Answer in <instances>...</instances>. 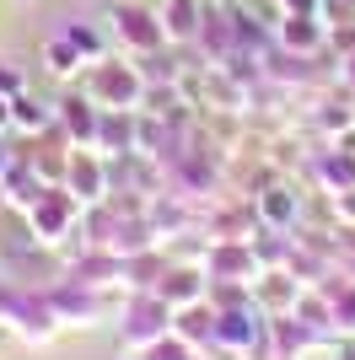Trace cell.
Listing matches in <instances>:
<instances>
[{
    "mask_svg": "<svg viewBox=\"0 0 355 360\" xmlns=\"http://www.w3.org/2000/svg\"><path fill=\"white\" fill-rule=\"evenodd\" d=\"M340 296L344 301H334V323H340V328H355V290L340 285Z\"/></svg>",
    "mask_w": 355,
    "mask_h": 360,
    "instance_id": "5bb4252c",
    "label": "cell"
},
{
    "mask_svg": "<svg viewBox=\"0 0 355 360\" xmlns=\"http://www.w3.org/2000/svg\"><path fill=\"white\" fill-rule=\"evenodd\" d=\"M280 44L291 49V54H301V60H307L312 49L323 44V22H318L312 11H285V16H280Z\"/></svg>",
    "mask_w": 355,
    "mask_h": 360,
    "instance_id": "8992f818",
    "label": "cell"
},
{
    "mask_svg": "<svg viewBox=\"0 0 355 360\" xmlns=\"http://www.w3.org/2000/svg\"><path fill=\"white\" fill-rule=\"evenodd\" d=\"M167 323H173L167 301H162V296H146L140 307H135V317H130L124 349H146V345H156V339H167Z\"/></svg>",
    "mask_w": 355,
    "mask_h": 360,
    "instance_id": "277c9868",
    "label": "cell"
},
{
    "mask_svg": "<svg viewBox=\"0 0 355 360\" xmlns=\"http://www.w3.org/2000/svg\"><path fill=\"white\" fill-rule=\"evenodd\" d=\"M75 205L81 199L70 194V188H44V194L27 205V215H32V231L44 242H59V237H70V221H75Z\"/></svg>",
    "mask_w": 355,
    "mask_h": 360,
    "instance_id": "7a4b0ae2",
    "label": "cell"
},
{
    "mask_svg": "<svg viewBox=\"0 0 355 360\" xmlns=\"http://www.w3.org/2000/svg\"><path fill=\"white\" fill-rule=\"evenodd\" d=\"M199 274L194 269H173V274H162V290H156V296L167 301V307H189V301H199Z\"/></svg>",
    "mask_w": 355,
    "mask_h": 360,
    "instance_id": "9c48e42d",
    "label": "cell"
},
{
    "mask_svg": "<svg viewBox=\"0 0 355 360\" xmlns=\"http://www.w3.org/2000/svg\"><path fill=\"white\" fill-rule=\"evenodd\" d=\"M59 119H65V129H70V140H87V146H97V124H103V108L92 103V97H65L59 103Z\"/></svg>",
    "mask_w": 355,
    "mask_h": 360,
    "instance_id": "52a82bcc",
    "label": "cell"
},
{
    "mask_svg": "<svg viewBox=\"0 0 355 360\" xmlns=\"http://www.w3.org/2000/svg\"><path fill=\"white\" fill-rule=\"evenodd\" d=\"M75 65H81V49L59 32L54 44H49V70H54V75H75Z\"/></svg>",
    "mask_w": 355,
    "mask_h": 360,
    "instance_id": "8fae6325",
    "label": "cell"
},
{
    "mask_svg": "<svg viewBox=\"0 0 355 360\" xmlns=\"http://www.w3.org/2000/svg\"><path fill=\"white\" fill-rule=\"evenodd\" d=\"M11 167H16V156H11V150H6V146H0V178H6Z\"/></svg>",
    "mask_w": 355,
    "mask_h": 360,
    "instance_id": "e0dca14e",
    "label": "cell"
},
{
    "mask_svg": "<svg viewBox=\"0 0 355 360\" xmlns=\"http://www.w3.org/2000/svg\"><path fill=\"white\" fill-rule=\"evenodd\" d=\"M113 32H118V44H130L135 54H156V49L167 44V22L151 16V11H140V6H118Z\"/></svg>",
    "mask_w": 355,
    "mask_h": 360,
    "instance_id": "3957f363",
    "label": "cell"
},
{
    "mask_svg": "<svg viewBox=\"0 0 355 360\" xmlns=\"http://www.w3.org/2000/svg\"><path fill=\"white\" fill-rule=\"evenodd\" d=\"M140 355H146V360H194V355H189V345H183L178 333H173V339H156V345H146Z\"/></svg>",
    "mask_w": 355,
    "mask_h": 360,
    "instance_id": "4fadbf2b",
    "label": "cell"
},
{
    "mask_svg": "<svg viewBox=\"0 0 355 360\" xmlns=\"http://www.w3.org/2000/svg\"><path fill=\"white\" fill-rule=\"evenodd\" d=\"M11 124V97H0V129Z\"/></svg>",
    "mask_w": 355,
    "mask_h": 360,
    "instance_id": "ac0fdd59",
    "label": "cell"
},
{
    "mask_svg": "<svg viewBox=\"0 0 355 360\" xmlns=\"http://www.w3.org/2000/svg\"><path fill=\"white\" fill-rule=\"evenodd\" d=\"M216 317L221 312H210L205 301H189V307H183V312H178V339H183V345H199V339H216Z\"/></svg>",
    "mask_w": 355,
    "mask_h": 360,
    "instance_id": "ba28073f",
    "label": "cell"
},
{
    "mask_svg": "<svg viewBox=\"0 0 355 360\" xmlns=\"http://www.w3.org/2000/svg\"><path fill=\"white\" fill-rule=\"evenodd\" d=\"M259 210H264V215H269L275 226H285V221L296 215V205H291V194H285V188H269V194L259 199Z\"/></svg>",
    "mask_w": 355,
    "mask_h": 360,
    "instance_id": "7c38bea8",
    "label": "cell"
},
{
    "mask_svg": "<svg viewBox=\"0 0 355 360\" xmlns=\"http://www.w3.org/2000/svg\"><path fill=\"white\" fill-rule=\"evenodd\" d=\"M16 91H22V75H16L6 60H0V97H16Z\"/></svg>",
    "mask_w": 355,
    "mask_h": 360,
    "instance_id": "9a60e30c",
    "label": "cell"
},
{
    "mask_svg": "<svg viewBox=\"0 0 355 360\" xmlns=\"http://www.w3.org/2000/svg\"><path fill=\"white\" fill-rule=\"evenodd\" d=\"M87 97L97 108H140L146 103V75L135 70V65H113V60H97L87 75Z\"/></svg>",
    "mask_w": 355,
    "mask_h": 360,
    "instance_id": "6da1fadb",
    "label": "cell"
},
{
    "mask_svg": "<svg viewBox=\"0 0 355 360\" xmlns=\"http://www.w3.org/2000/svg\"><path fill=\"white\" fill-rule=\"evenodd\" d=\"M334 210H340V215H344V221H355V188H344V194H340V199H334Z\"/></svg>",
    "mask_w": 355,
    "mask_h": 360,
    "instance_id": "2e32d148",
    "label": "cell"
},
{
    "mask_svg": "<svg viewBox=\"0 0 355 360\" xmlns=\"http://www.w3.org/2000/svg\"><path fill=\"white\" fill-rule=\"evenodd\" d=\"M65 188H70L75 199H103V194H108V183H103V162H97L92 150L70 156V162H65Z\"/></svg>",
    "mask_w": 355,
    "mask_h": 360,
    "instance_id": "5b68a950",
    "label": "cell"
},
{
    "mask_svg": "<svg viewBox=\"0 0 355 360\" xmlns=\"http://www.w3.org/2000/svg\"><path fill=\"white\" fill-rule=\"evenodd\" d=\"M49 119H54L49 103H32L27 91H16V97H11V124H22V129H49Z\"/></svg>",
    "mask_w": 355,
    "mask_h": 360,
    "instance_id": "30bf717a",
    "label": "cell"
}]
</instances>
